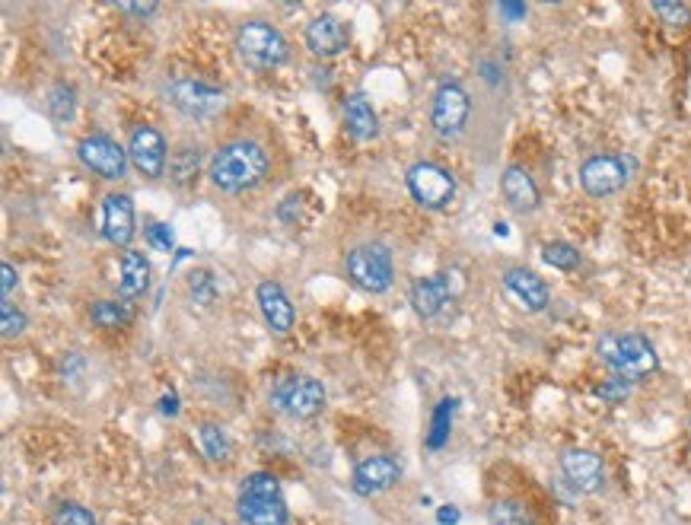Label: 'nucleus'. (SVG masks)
<instances>
[{"mask_svg":"<svg viewBox=\"0 0 691 525\" xmlns=\"http://www.w3.org/2000/svg\"><path fill=\"white\" fill-rule=\"evenodd\" d=\"M195 525H223V522H214V519H198Z\"/></svg>","mask_w":691,"mask_h":525,"instance_id":"41","label":"nucleus"},{"mask_svg":"<svg viewBox=\"0 0 691 525\" xmlns=\"http://www.w3.org/2000/svg\"><path fill=\"white\" fill-rule=\"evenodd\" d=\"M48 115L58 121V125H67L77 115V93L74 86L67 83H55L48 90Z\"/></svg>","mask_w":691,"mask_h":525,"instance_id":"26","label":"nucleus"},{"mask_svg":"<svg viewBox=\"0 0 691 525\" xmlns=\"http://www.w3.org/2000/svg\"><path fill=\"white\" fill-rule=\"evenodd\" d=\"M459 401L456 398H443L437 411H434V424H430V436H427V446L430 449H440L449 436V424H453V411H456Z\"/></svg>","mask_w":691,"mask_h":525,"instance_id":"28","label":"nucleus"},{"mask_svg":"<svg viewBox=\"0 0 691 525\" xmlns=\"http://www.w3.org/2000/svg\"><path fill=\"white\" fill-rule=\"evenodd\" d=\"M596 395L602 401H609V405H621V401L631 395V382L621 379V376H612V379H606L602 385H596Z\"/></svg>","mask_w":691,"mask_h":525,"instance_id":"33","label":"nucleus"},{"mask_svg":"<svg viewBox=\"0 0 691 525\" xmlns=\"http://www.w3.org/2000/svg\"><path fill=\"white\" fill-rule=\"evenodd\" d=\"M144 239L150 249H157V252H172V245H176V239H172V230L166 223H150L147 230H144Z\"/></svg>","mask_w":691,"mask_h":525,"instance_id":"35","label":"nucleus"},{"mask_svg":"<svg viewBox=\"0 0 691 525\" xmlns=\"http://www.w3.org/2000/svg\"><path fill=\"white\" fill-rule=\"evenodd\" d=\"M198 440H201V449H204V455L211 462H227L230 459L233 446H230L227 430H223L220 424H201L198 427Z\"/></svg>","mask_w":691,"mask_h":525,"instance_id":"25","label":"nucleus"},{"mask_svg":"<svg viewBox=\"0 0 691 525\" xmlns=\"http://www.w3.org/2000/svg\"><path fill=\"white\" fill-rule=\"evenodd\" d=\"M128 160L137 172L144 175V179H150V182L163 179L166 163H169L163 134L153 125H134L128 134Z\"/></svg>","mask_w":691,"mask_h":525,"instance_id":"12","label":"nucleus"},{"mask_svg":"<svg viewBox=\"0 0 691 525\" xmlns=\"http://www.w3.org/2000/svg\"><path fill=\"white\" fill-rule=\"evenodd\" d=\"M90 319L96 328H106V331H118V328H125L131 322V309L128 303L122 300H96L90 306Z\"/></svg>","mask_w":691,"mask_h":525,"instance_id":"24","label":"nucleus"},{"mask_svg":"<svg viewBox=\"0 0 691 525\" xmlns=\"http://www.w3.org/2000/svg\"><path fill=\"white\" fill-rule=\"evenodd\" d=\"M472 115V99L462 90L459 83L446 80L440 83V90L434 93V105H430V128L440 140H456Z\"/></svg>","mask_w":691,"mask_h":525,"instance_id":"10","label":"nucleus"},{"mask_svg":"<svg viewBox=\"0 0 691 525\" xmlns=\"http://www.w3.org/2000/svg\"><path fill=\"white\" fill-rule=\"evenodd\" d=\"M166 99L176 105V109L188 118H217L223 109H227V93L217 90V86L195 80V77H179L166 86Z\"/></svg>","mask_w":691,"mask_h":525,"instance_id":"8","label":"nucleus"},{"mask_svg":"<svg viewBox=\"0 0 691 525\" xmlns=\"http://www.w3.org/2000/svg\"><path fill=\"white\" fill-rule=\"evenodd\" d=\"M634 172H637V160L631 153H602V156H590L580 166V185L586 195L609 198L634 179Z\"/></svg>","mask_w":691,"mask_h":525,"instance_id":"6","label":"nucleus"},{"mask_svg":"<svg viewBox=\"0 0 691 525\" xmlns=\"http://www.w3.org/2000/svg\"><path fill=\"white\" fill-rule=\"evenodd\" d=\"M268 153L255 140H230V144L217 147L207 166V179L214 188L227 191V195H243V191L258 188L268 179Z\"/></svg>","mask_w":691,"mask_h":525,"instance_id":"1","label":"nucleus"},{"mask_svg":"<svg viewBox=\"0 0 691 525\" xmlns=\"http://www.w3.org/2000/svg\"><path fill=\"white\" fill-rule=\"evenodd\" d=\"M504 287L520 300L529 312H542L551 300V293L545 287V280L529 271V268H507L504 271Z\"/></svg>","mask_w":691,"mask_h":525,"instance_id":"20","label":"nucleus"},{"mask_svg":"<svg viewBox=\"0 0 691 525\" xmlns=\"http://www.w3.org/2000/svg\"><path fill=\"white\" fill-rule=\"evenodd\" d=\"M688 433H691V424H688Z\"/></svg>","mask_w":691,"mask_h":525,"instance_id":"42","label":"nucleus"},{"mask_svg":"<svg viewBox=\"0 0 691 525\" xmlns=\"http://www.w3.org/2000/svg\"><path fill=\"white\" fill-rule=\"evenodd\" d=\"M102 236L118 249H131L134 239V201L125 191H109L102 198Z\"/></svg>","mask_w":691,"mask_h":525,"instance_id":"15","label":"nucleus"},{"mask_svg":"<svg viewBox=\"0 0 691 525\" xmlns=\"http://www.w3.org/2000/svg\"><path fill=\"white\" fill-rule=\"evenodd\" d=\"M459 519H462V513L456 510V506H443V510L437 513V522H440V525H456Z\"/></svg>","mask_w":691,"mask_h":525,"instance_id":"38","label":"nucleus"},{"mask_svg":"<svg viewBox=\"0 0 691 525\" xmlns=\"http://www.w3.org/2000/svg\"><path fill=\"white\" fill-rule=\"evenodd\" d=\"M542 258L558 271H574L580 265V252L570 242H548L542 249Z\"/></svg>","mask_w":691,"mask_h":525,"instance_id":"29","label":"nucleus"},{"mask_svg":"<svg viewBox=\"0 0 691 525\" xmlns=\"http://www.w3.org/2000/svg\"><path fill=\"white\" fill-rule=\"evenodd\" d=\"M77 160L106 182H122L128 175V147H118L109 134H86L77 144Z\"/></svg>","mask_w":691,"mask_h":525,"instance_id":"11","label":"nucleus"},{"mask_svg":"<svg viewBox=\"0 0 691 525\" xmlns=\"http://www.w3.org/2000/svg\"><path fill=\"white\" fill-rule=\"evenodd\" d=\"M150 287V261L144 258V252H134L125 249L122 252V274H118V293H122V300H137V296H144Z\"/></svg>","mask_w":691,"mask_h":525,"instance_id":"21","label":"nucleus"},{"mask_svg":"<svg viewBox=\"0 0 691 525\" xmlns=\"http://www.w3.org/2000/svg\"><path fill=\"white\" fill-rule=\"evenodd\" d=\"M255 303L258 312H262L265 325L274 331V335H290L293 322H297V312H293L290 296L284 293V287L278 280H262V284L255 287Z\"/></svg>","mask_w":691,"mask_h":525,"instance_id":"17","label":"nucleus"},{"mask_svg":"<svg viewBox=\"0 0 691 525\" xmlns=\"http://www.w3.org/2000/svg\"><path fill=\"white\" fill-rule=\"evenodd\" d=\"M26 325H29V319H26L23 309H16L13 303H0V328H4V338L23 335Z\"/></svg>","mask_w":691,"mask_h":525,"instance_id":"32","label":"nucleus"},{"mask_svg":"<svg viewBox=\"0 0 691 525\" xmlns=\"http://www.w3.org/2000/svg\"><path fill=\"white\" fill-rule=\"evenodd\" d=\"M160 411H163V414H176V411H179V398H176V395H169V398H163V405H160Z\"/></svg>","mask_w":691,"mask_h":525,"instance_id":"40","label":"nucleus"},{"mask_svg":"<svg viewBox=\"0 0 691 525\" xmlns=\"http://www.w3.org/2000/svg\"><path fill=\"white\" fill-rule=\"evenodd\" d=\"M561 475L580 494H596L606 484V465L590 449H567L561 455Z\"/></svg>","mask_w":691,"mask_h":525,"instance_id":"14","label":"nucleus"},{"mask_svg":"<svg viewBox=\"0 0 691 525\" xmlns=\"http://www.w3.org/2000/svg\"><path fill=\"white\" fill-rule=\"evenodd\" d=\"M0 274H4V303H7L10 293H13V287H16V271H13L10 261H4V265H0Z\"/></svg>","mask_w":691,"mask_h":525,"instance_id":"37","label":"nucleus"},{"mask_svg":"<svg viewBox=\"0 0 691 525\" xmlns=\"http://www.w3.org/2000/svg\"><path fill=\"white\" fill-rule=\"evenodd\" d=\"M405 185L411 191V198L427 210H443L453 204L456 198V179L453 172L443 169L440 163H414L405 172Z\"/></svg>","mask_w":691,"mask_h":525,"instance_id":"9","label":"nucleus"},{"mask_svg":"<svg viewBox=\"0 0 691 525\" xmlns=\"http://www.w3.org/2000/svg\"><path fill=\"white\" fill-rule=\"evenodd\" d=\"M653 13L660 16V20L672 29H685L691 23V7L688 4H676V0H660V4H653Z\"/></svg>","mask_w":691,"mask_h":525,"instance_id":"31","label":"nucleus"},{"mask_svg":"<svg viewBox=\"0 0 691 525\" xmlns=\"http://www.w3.org/2000/svg\"><path fill=\"white\" fill-rule=\"evenodd\" d=\"M55 525H96V516L80 503H64L55 516Z\"/></svg>","mask_w":691,"mask_h":525,"instance_id":"34","label":"nucleus"},{"mask_svg":"<svg viewBox=\"0 0 691 525\" xmlns=\"http://www.w3.org/2000/svg\"><path fill=\"white\" fill-rule=\"evenodd\" d=\"M236 506H239V519L246 525H290L281 481L268 475V471H255V475L243 481Z\"/></svg>","mask_w":691,"mask_h":525,"instance_id":"3","label":"nucleus"},{"mask_svg":"<svg viewBox=\"0 0 691 525\" xmlns=\"http://www.w3.org/2000/svg\"><path fill=\"white\" fill-rule=\"evenodd\" d=\"M500 191H504V201L516 210V214H532L535 207L542 204L539 185L523 166H507L500 175Z\"/></svg>","mask_w":691,"mask_h":525,"instance_id":"19","label":"nucleus"},{"mask_svg":"<svg viewBox=\"0 0 691 525\" xmlns=\"http://www.w3.org/2000/svg\"><path fill=\"white\" fill-rule=\"evenodd\" d=\"M325 385L313 376H281L271 385V405L287 417H316L325 408Z\"/></svg>","mask_w":691,"mask_h":525,"instance_id":"7","label":"nucleus"},{"mask_svg":"<svg viewBox=\"0 0 691 525\" xmlns=\"http://www.w3.org/2000/svg\"><path fill=\"white\" fill-rule=\"evenodd\" d=\"M198 172H201V150L198 147H176L169 153V182L188 188L198 182Z\"/></svg>","mask_w":691,"mask_h":525,"instance_id":"23","label":"nucleus"},{"mask_svg":"<svg viewBox=\"0 0 691 525\" xmlns=\"http://www.w3.org/2000/svg\"><path fill=\"white\" fill-rule=\"evenodd\" d=\"M118 10H122V13H131V16H141V20H147V16L157 13V4H118Z\"/></svg>","mask_w":691,"mask_h":525,"instance_id":"36","label":"nucleus"},{"mask_svg":"<svg viewBox=\"0 0 691 525\" xmlns=\"http://www.w3.org/2000/svg\"><path fill=\"white\" fill-rule=\"evenodd\" d=\"M188 293H192V300L201 306H211L217 300V280L211 271H192L188 274Z\"/></svg>","mask_w":691,"mask_h":525,"instance_id":"30","label":"nucleus"},{"mask_svg":"<svg viewBox=\"0 0 691 525\" xmlns=\"http://www.w3.org/2000/svg\"><path fill=\"white\" fill-rule=\"evenodd\" d=\"M500 13L510 16V20H523L529 10H526V4H500Z\"/></svg>","mask_w":691,"mask_h":525,"instance_id":"39","label":"nucleus"},{"mask_svg":"<svg viewBox=\"0 0 691 525\" xmlns=\"http://www.w3.org/2000/svg\"><path fill=\"white\" fill-rule=\"evenodd\" d=\"M462 280L456 271H443V274H430V277H418L411 284V293H408V303L411 309L421 315V319H434V315H440V309L446 303H453V296L459 293Z\"/></svg>","mask_w":691,"mask_h":525,"instance_id":"13","label":"nucleus"},{"mask_svg":"<svg viewBox=\"0 0 691 525\" xmlns=\"http://www.w3.org/2000/svg\"><path fill=\"white\" fill-rule=\"evenodd\" d=\"M348 45H351V29L335 13H322L306 26V48L316 58H335Z\"/></svg>","mask_w":691,"mask_h":525,"instance_id":"16","label":"nucleus"},{"mask_svg":"<svg viewBox=\"0 0 691 525\" xmlns=\"http://www.w3.org/2000/svg\"><path fill=\"white\" fill-rule=\"evenodd\" d=\"M344 125L354 140H373L379 134V115L364 93H351L344 99Z\"/></svg>","mask_w":691,"mask_h":525,"instance_id":"22","label":"nucleus"},{"mask_svg":"<svg viewBox=\"0 0 691 525\" xmlns=\"http://www.w3.org/2000/svg\"><path fill=\"white\" fill-rule=\"evenodd\" d=\"M596 354L615 376L628 382L647 379L660 366L653 344L644 335H637V331H628V335H602L596 344Z\"/></svg>","mask_w":691,"mask_h":525,"instance_id":"2","label":"nucleus"},{"mask_svg":"<svg viewBox=\"0 0 691 525\" xmlns=\"http://www.w3.org/2000/svg\"><path fill=\"white\" fill-rule=\"evenodd\" d=\"M494 525H535L532 513L520 500H497L491 510H488Z\"/></svg>","mask_w":691,"mask_h":525,"instance_id":"27","label":"nucleus"},{"mask_svg":"<svg viewBox=\"0 0 691 525\" xmlns=\"http://www.w3.org/2000/svg\"><path fill=\"white\" fill-rule=\"evenodd\" d=\"M402 481V462L395 455H373L354 468V490L360 497H376Z\"/></svg>","mask_w":691,"mask_h":525,"instance_id":"18","label":"nucleus"},{"mask_svg":"<svg viewBox=\"0 0 691 525\" xmlns=\"http://www.w3.org/2000/svg\"><path fill=\"white\" fill-rule=\"evenodd\" d=\"M344 274L348 280L364 293H386L395 280V265H392V252L383 242H364L357 249L348 252L344 258Z\"/></svg>","mask_w":691,"mask_h":525,"instance_id":"5","label":"nucleus"},{"mask_svg":"<svg viewBox=\"0 0 691 525\" xmlns=\"http://www.w3.org/2000/svg\"><path fill=\"white\" fill-rule=\"evenodd\" d=\"M233 48H236L239 61L252 70H274V67L287 64L290 58V45L284 39V32L265 20L239 23L233 35Z\"/></svg>","mask_w":691,"mask_h":525,"instance_id":"4","label":"nucleus"}]
</instances>
